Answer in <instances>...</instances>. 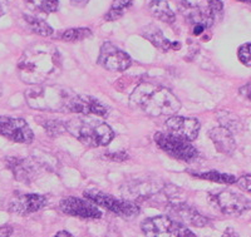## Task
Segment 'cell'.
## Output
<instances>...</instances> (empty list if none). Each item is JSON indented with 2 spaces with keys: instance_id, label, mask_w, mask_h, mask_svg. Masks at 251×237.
<instances>
[{
  "instance_id": "37",
  "label": "cell",
  "mask_w": 251,
  "mask_h": 237,
  "mask_svg": "<svg viewBox=\"0 0 251 237\" xmlns=\"http://www.w3.org/2000/svg\"><path fill=\"white\" fill-rule=\"evenodd\" d=\"M237 1H243V3H249V4H251V0H237Z\"/></svg>"
},
{
  "instance_id": "17",
  "label": "cell",
  "mask_w": 251,
  "mask_h": 237,
  "mask_svg": "<svg viewBox=\"0 0 251 237\" xmlns=\"http://www.w3.org/2000/svg\"><path fill=\"white\" fill-rule=\"evenodd\" d=\"M142 35L146 39L149 40V42H151L156 48L161 49V50L163 51H169L170 49L177 50V49H180L181 47V43H178V42H171V40L167 39V38L163 35V33L161 32V29L157 25H154V24H149L147 26H145V28H143Z\"/></svg>"
},
{
  "instance_id": "12",
  "label": "cell",
  "mask_w": 251,
  "mask_h": 237,
  "mask_svg": "<svg viewBox=\"0 0 251 237\" xmlns=\"http://www.w3.org/2000/svg\"><path fill=\"white\" fill-rule=\"evenodd\" d=\"M165 126L167 133L188 141V142L196 140L200 133V122L192 117L171 116L166 120Z\"/></svg>"
},
{
  "instance_id": "20",
  "label": "cell",
  "mask_w": 251,
  "mask_h": 237,
  "mask_svg": "<svg viewBox=\"0 0 251 237\" xmlns=\"http://www.w3.org/2000/svg\"><path fill=\"white\" fill-rule=\"evenodd\" d=\"M150 12L156 19L161 20L163 23L172 24L176 20V14L170 8V4L165 0H153V1H151Z\"/></svg>"
},
{
  "instance_id": "13",
  "label": "cell",
  "mask_w": 251,
  "mask_h": 237,
  "mask_svg": "<svg viewBox=\"0 0 251 237\" xmlns=\"http://www.w3.org/2000/svg\"><path fill=\"white\" fill-rule=\"evenodd\" d=\"M47 205V197L37 193H17L9 203V211L17 214H29L42 210Z\"/></svg>"
},
{
  "instance_id": "1",
  "label": "cell",
  "mask_w": 251,
  "mask_h": 237,
  "mask_svg": "<svg viewBox=\"0 0 251 237\" xmlns=\"http://www.w3.org/2000/svg\"><path fill=\"white\" fill-rule=\"evenodd\" d=\"M60 55L49 43H35L25 49L18 63L20 80L29 86L44 84L60 71Z\"/></svg>"
},
{
  "instance_id": "32",
  "label": "cell",
  "mask_w": 251,
  "mask_h": 237,
  "mask_svg": "<svg viewBox=\"0 0 251 237\" xmlns=\"http://www.w3.org/2000/svg\"><path fill=\"white\" fill-rule=\"evenodd\" d=\"M13 229L10 226H1L0 227V237H9L12 235Z\"/></svg>"
},
{
  "instance_id": "11",
  "label": "cell",
  "mask_w": 251,
  "mask_h": 237,
  "mask_svg": "<svg viewBox=\"0 0 251 237\" xmlns=\"http://www.w3.org/2000/svg\"><path fill=\"white\" fill-rule=\"evenodd\" d=\"M0 135L18 143H30L33 132L23 118L0 117Z\"/></svg>"
},
{
  "instance_id": "36",
  "label": "cell",
  "mask_w": 251,
  "mask_h": 237,
  "mask_svg": "<svg viewBox=\"0 0 251 237\" xmlns=\"http://www.w3.org/2000/svg\"><path fill=\"white\" fill-rule=\"evenodd\" d=\"M54 237H75V236H73V235H71L69 232H67V231H59L57 235H55Z\"/></svg>"
},
{
  "instance_id": "28",
  "label": "cell",
  "mask_w": 251,
  "mask_h": 237,
  "mask_svg": "<svg viewBox=\"0 0 251 237\" xmlns=\"http://www.w3.org/2000/svg\"><path fill=\"white\" fill-rule=\"evenodd\" d=\"M236 183L240 189H243L244 191L251 193V174H245L243 177H240Z\"/></svg>"
},
{
  "instance_id": "30",
  "label": "cell",
  "mask_w": 251,
  "mask_h": 237,
  "mask_svg": "<svg viewBox=\"0 0 251 237\" xmlns=\"http://www.w3.org/2000/svg\"><path fill=\"white\" fill-rule=\"evenodd\" d=\"M24 1L29 8L37 10V9H42V4H43L44 0H24Z\"/></svg>"
},
{
  "instance_id": "27",
  "label": "cell",
  "mask_w": 251,
  "mask_h": 237,
  "mask_svg": "<svg viewBox=\"0 0 251 237\" xmlns=\"http://www.w3.org/2000/svg\"><path fill=\"white\" fill-rule=\"evenodd\" d=\"M58 6H59V0H44L40 10L44 13H54L58 10Z\"/></svg>"
},
{
  "instance_id": "18",
  "label": "cell",
  "mask_w": 251,
  "mask_h": 237,
  "mask_svg": "<svg viewBox=\"0 0 251 237\" xmlns=\"http://www.w3.org/2000/svg\"><path fill=\"white\" fill-rule=\"evenodd\" d=\"M208 136L212 140L214 144L216 146L217 151L223 152L225 154H230L234 152L236 143L231 135V131L226 127H219L208 132Z\"/></svg>"
},
{
  "instance_id": "34",
  "label": "cell",
  "mask_w": 251,
  "mask_h": 237,
  "mask_svg": "<svg viewBox=\"0 0 251 237\" xmlns=\"http://www.w3.org/2000/svg\"><path fill=\"white\" fill-rule=\"evenodd\" d=\"M108 157H111V160H117V161H125L127 160V154L125 153H116V154H108Z\"/></svg>"
},
{
  "instance_id": "29",
  "label": "cell",
  "mask_w": 251,
  "mask_h": 237,
  "mask_svg": "<svg viewBox=\"0 0 251 237\" xmlns=\"http://www.w3.org/2000/svg\"><path fill=\"white\" fill-rule=\"evenodd\" d=\"M207 5H208V8L211 9V12L214 13L216 17H217V14H219V13L223 12L224 4L221 3L220 0H207Z\"/></svg>"
},
{
  "instance_id": "35",
  "label": "cell",
  "mask_w": 251,
  "mask_h": 237,
  "mask_svg": "<svg viewBox=\"0 0 251 237\" xmlns=\"http://www.w3.org/2000/svg\"><path fill=\"white\" fill-rule=\"evenodd\" d=\"M6 12V0H0V18Z\"/></svg>"
},
{
  "instance_id": "10",
  "label": "cell",
  "mask_w": 251,
  "mask_h": 237,
  "mask_svg": "<svg viewBox=\"0 0 251 237\" xmlns=\"http://www.w3.org/2000/svg\"><path fill=\"white\" fill-rule=\"evenodd\" d=\"M59 209L63 213L83 218V220H98L102 217V212L97 206L88 200L78 197H66L59 203Z\"/></svg>"
},
{
  "instance_id": "7",
  "label": "cell",
  "mask_w": 251,
  "mask_h": 237,
  "mask_svg": "<svg viewBox=\"0 0 251 237\" xmlns=\"http://www.w3.org/2000/svg\"><path fill=\"white\" fill-rule=\"evenodd\" d=\"M212 205L221 213L230 217H236L251 210V201L246 196L232 190H220L210 194Z\"/></svg>"
},
{
  "instance_id": "21",
  "label": "cell",
  "mask_w": 251,
  "mask_h": 237,
  "mask_svg": "<svg viewBox=\"0 0 251 237\" xmlns=\"http://www.w3.org/2000/svg\"><path fill=\"white\" fill-rule=\"evenodd\" d=\"M23 19L29 30L35 34L42 35V37H50L53 34V28L47 23L46 20L40 19V18L29 17V15H24Z\"/></svg>"
},
{
  "instance_id": "4",
  "label": "cell",
  "mask_w": 251,
  "mask_h": 237,
  "mask_svg": "<svg viewBox=\"0 0 251 237\" xmlns=\"http://www.w3.org/2000/svg\"><path fill=\"white\" fill-rule=\"evenodd\" d=\"M67 131L87 147H102L111 143L114 132L98 118H75L66 123Z\"/></svg>"
},
{
  "instance_id": "15",
  "label": "cell",
  "mask_w": 251,
  "mask_h": 237,
  "mask_svg": "<svg viewBox=\"0 0 251 237\" xmlns=\"http://www.w3.org/2000/svg\"><path fill=\"white\" fill-rule=\"evenodd\" d=\"M83 116H96V117L104 118L108 115V107L104 106L103 103L89 95H78L77 100L75 104V112Z\"/></svg>"
},
{
  "instance_id": "31",
  "label": "cell",
  "mask_w": 251,
  "mask_h": 237,
  "mask_svg": "<svg viewBox=\"0 0 251 237\" xmlns=\"http://www.w3.org/2000/svg\"><path fill=\"white\" fill-rule=\"evenodd\" d=\"M240 95H243V97L248 98V99H251V82L240 88Z\"/></svg>"
},
{
  "instance_id": "25",
  "label": "cell",
  "mask_w": 251,
  "mask_h": 237,
  "mask_svg": "<svg viewBox=\"0 0 251 237\" xmlns=\"http://www.w3.org/2000/svg\"><path fill=\"white\" fill-rule=\"evenodd\" d=\"M42 124L50 136H58L67 131L66 124H63L62 122H58V120H47L46 123H42Z\"/></svg>"
},
{
  "instance_id": "24",
  "label": "cell",
  "mask_w": 251,
  "mask_h": 237,
  "mask_svg": "<svg viewBox=\"0 0 251 237\" xmlns=\"http://www.w3.org/2000/svg\"><path fill=\"white\" fill-rule=\"evenodd\" d=\"M92 37V32L88 28H71L67 29L60 34V39L64 42H79V40L86 39V38Z\"/></svg>"
},
{
  "instance_id": "6",
  "label": "cell",
  "mask_w": 251,
  "mask_h": 237,
  "mask_svg": "<svg viewBox=\"0 0 251 237\" xmlns=\"http://www.w3.org/2000/svg\"><path fill=\"white\" fill-rule=\"evenodd\" d=\"M141 229L147 237H197L185 225L169 216L146 218Z\"/></svg>"
},
{
  "instance_id": "3",
  "label": "cell",
  "mask_w": 251,
  "mask_h": 237,
  "mask_svg": "<svg viewBox=\"0 0 251 237\" xmlns=\"http://www.w3.org/2000/svg\"><path fill=\"white\" fill-rule=\"evenodd\" d=\"M24 97L28 106L35 111L73 113L78 95L58 84H39L26 89Z\"/></svg>"
},
{
  "instance_id": "14",
  "label": "cell",
  "mask_w": 251,
  "mask_h": 237,
  "mask_svg": "<svg viewBox=\"0 0 251 237\" xmlns=\"http://www.w3.org/2000/svg\"><path fill=\"white\" fill-rule=\"evenodd\" d=\"M162 190L161 186H158L157 181L150 180H138L126 185L123 189V196L125 200H128L133 202V200H149L153 197L154 194L160 193Z\"/></svg>"
},
{
  "instance_id": "23",
  "label": "cell",
  "mask_w": 251,
  "mask_h": 237,
  "mask_svg": "<svg viewBox=\"0 0 251 237\" xmlns=\"http://www.w3.org/2000/svg\"><path fill=\"white\" fill-rule=\"evenodd\" d=\"M132 5V0H113L111 8L104 15V19L112 22V20H117L123 17L126 10Z\"/></svg>"
},
{
  "instance_id": "8",
  "label": "cell",
  "mask_w": 251,
  "mask_h": 237,
  "mask_svg": "<svg viewBox=\"0 0 251 237\" xmlns=\"http://www.w3.org/2000/svg\"><path fill=\"white\" fill-rule=\"evenodd\" d=\"M154 142L163 152L170 154L171 157L176 158V160L185 161V162H190V161L195 160L197 157V151L191 143L188 141L182 140L180 137H176L170 133H163V132H158L154 135Z\"/></svg>"
},
{
  "instance_id": "19",
  "label": "cell",
  "mask_w": 251,
  "mask_h": 237,
  "mask_svg": "<svg viewBox=\"0 0 251 237\" xmlns=\"http://www.w3.org/2000/svg\"><path fill=\"white\" fill-rule=\"evenodd\" d=\"M9 168L12 169L18 181L24 183L33 180V176L35 173L34 166L28 160H23V158L15 157L9 160Z\"/></svg>"
},
{
  "instance_id": "22",
  "label": "cell",
  "mask_w": 251,
  "mask_h": 237,
  "mask_svg": "<svg viewBox=\"0 0 251 237\" xmlns=\"http://www.w3.org/2000/svg\"><path fill=\"white\" fill-rule=\"evenodd\" d=\"M192 176L201 180H207L212 181V182L223 183V185H234L237 182L236 177L232 174L227 173H221V172L216 171H208V172H190Z\"/></svg>"
},
{
  "instance_id": "26",
  "label": "cell",
  "mask_w": 251,
  "mask_h": 237,
  "mask_svg": "<svg viewBox=\"0 0 251 237\" xmlns=\"http://www.w3.org/2000/svg\"><path fill=\"white\" fill-rule=\"evenodd\" d=\"M237 57L244 66L251 67V43L243 44L237 50Z\"/></svg>"
},
{
  "instance_id": "2",
  "label": "cell",
  "mask_w": 251,
  "mask_h": 237,
  "mask_svg": "<svg viewBox=\"0 0 251 237\" xmlns=\"http://www.w3.org/2000/svg\"><path fill=\"white\" fill-rule=\"evenodd\" d=\"M129 103L150 117L174 116L181 108L178 98L169 88L151 82L138 84L132 92Z\"/></svg>"
},
{
  "instance_id": "33",
  "label": "cell",
  "mask_w": 251,
  "mask_h": 237,
  "mask_svg": "<svg viewBox=\"0 0 251 237\" xmlns=\"http://www.w3.org/2000/svg\"><path fill=\"white\" fill-rule=\"evenodd\" d=\"M89 0H71V4L75 8H84L88 4Z\"/></svg>"
},
{
  "instance_id": "5",
  "label": "cell",
  "mask_w": 251,
  "mask_h": 237,
  "mask_svg": "<svg viewBox=\"0 0 251 237\" xmlns=\"http://www.w3.org/2000/svg\"><path fill=\"white\" fill-rule=\"evenodd\" d=\"M84 197L96 206L108 210V211L113 212V213H116L120 217L126 218V220H131V218L136 217L140 214L141 211L136 202L125 200V198L123 200L116 198L112 194L102 192L97 189H89L84 191Z\"/></svg>"
},
{
  "instance_id": "9",
  "label": "cell",
  "mask_w": 251,
  "mask_h": 237,
  "mask_svg": "<svg viewBox=\"0 0 251 237\" xmlns=\"http://www.w3.org/2000/svg\"><path fill=\"white\" fill-rule=\"evenodd\" d=\"M132 60L129 55L116 47L114 44L107 43L100 47L98 64L109 71H123L129 68Z\"/></svg>"
},
{
  "instance_id": "16",
  "label": "cell",
  "mask_w": 251,
  "mask_h": 237,
  "mask_svg": "<svg viewBox=\"0 0 251 237\" xmlns=\"http://www.w3.org/2000/svg\"><path fill=\"white\" fill-rule=\"evenodd\" d=\"M170 210L176 217H178L181 221L188 223V225L195 226V227H203L208 222L207 218L203 217L200 212H197L196 209L186 205V203H175L170 207Z\"/></svg>"
}]
</instances>
